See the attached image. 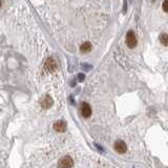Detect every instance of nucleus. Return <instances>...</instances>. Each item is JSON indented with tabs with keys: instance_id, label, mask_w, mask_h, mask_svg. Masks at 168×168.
I'll return each instance as SVG.
<instances>
[{
	"instance_id": "1",
	"label": "nucleus",
	"mask_w": 168,
	"mask_h": 168,
	"mask_svg": "<svg viewBox=\"0 0 168 168\" xmlns=\"http://www.w3.org/2000/svg\"><path fill=\"white\" fill-rule=\"evenodd\" d=\"M126 43L130 48H133L137 45V37H136L132 31H129L126 35Z\"/></svg>"
},
{
	"instance_id": "2",
	"label": "nucleus",
	"mask_w": 168,
	"mask_h": 168,
	"mask_svg": "<svg viewBox=\"0 0 168 168\" xmlns=\"http://www.w3.org/2000/svg\"><path fill=\"white\" fill-rule=\"evenodd\" d=\"M73 164H74V162H73V159H71V157H63L62 159L59 161L58 163V166L59 168H71L73 167Z\"/></svg>"
},
{
	"instance_id": "3",
	"label": "nucleus",
	"mask_w": 168,
	"mask_h": 168,
	"mask_svg": "<svg viewBox=\"0 0 168 168\" xmlns=\"http://www.w3.org/2000/svg\"><path fill=\"white\" fill-rule=\"evenodd\" d=\"M115 150L119 154H124L127 150V146L123 141H116L115 142Z\"/></svg>"
},
{
	"instance_id": "4",
	"label": "nucleus",
	"mask_w": 168,
	"mask_h": 168,
	"mask_svg": "<svg viewBox=\"0 0 168 168\" xmlns=\"http://www.w3.org/2000/svg\"><path fill=\"white\" fill-rule=\"evenodd\" d=\"M80 110H81V115H82L84 118H90V117L91 108L87 103H82V104H81V107H80Z\"/></svg>"
},
{
	"instance_id": "5",
	"label": "nucleus",
	"mask_w": 168,
	"mask_h": 168,
	"mask_svg": "<svg viewBox=\"0 0 168 168\" xmlns=\"http://www.w3.org/2000/svg\"><path fill=\"white\" fill-rule=\"evenodd\" d=\"M54 128L57 130V132H64L66 128V124L64 121H58V122L55 123V125H54Z\"/></svg>"
},
{
	"instance_id": "6",
	"label": "nucleus",
	"mask_w": 168,
	"mask_h": 168,
	"mask_svg": "<svg viewBox=\"0 0 168 168\" xmlns=\"http://www.w3.org/2000/svg\"><path fill=\"white\" fill-rule=\"evenodd\" d=\"M52 105H53V100H52V98L49 97V96H46V97L44 98V100L42 101L41 106L43 108H49Z\"/></svg>"
},
{
	"instance_id": "7",
	"label": "nucleus",
	"mask_w": 168,
	"mask_h": 168,
	"mask_svg": "<svg viewBox=\"0 0 168 168\" xmlns=\"http://www.w3.org/2000/svg\"><path fill=\"white\" fill-rule=\"evenodd\" d=\"M90 49H91L90 42H84L82 45L80 46V51L82 53H88V52H90Z\"/></svg>"
},
{
	"instance_id": "8",
	"label": "nucleus",
	"mask_w": 168,
	"mask_h": 168,
	"mask_svg": "<svg viewBox=\"0 0 168 168\" xmlns=\"http://www.w3.org/2000/svg\"><path fill=\"white\" fill-rule=\"evenodd\" d=\"M159 39H160V41H161V43L163 44V45L168 46V34H165V33L161 34Z\"/></svg>"
},
{
	"instance_id": "9",
	"label": "nucleus",
	"mask_w": 168,
	"mask_h": 168,
	"mask_svg": "<svg viewBox=\"0 0 168 168\" xmlns=\"http://www.w3.org/2000/svg\"><path fill=\"white\" fill-rule=\"evenodd\" d=\"M163 10L164 12H168V0L163 2Z\"/></svg>"
},
{
	"instance_id": "10",
	"label": "nucleus",
	"mask_w": 168,
	"mask_h": 168,
	"mask_svg": "<svg viewBox=\"0 0 168 168\" xmlns=\"http://www.w3.org/2000/svg\"><path fill=\"white\" fill-rule=\"evenodd\" d=\"M79 80H83V78H84V75L83 74H79Z\"/></svg>"
}]
</instances>
